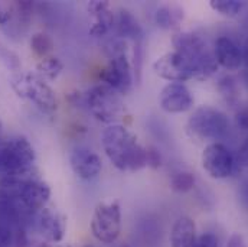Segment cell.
<instances>
[{"instance_id":"1","label":"cell","mask_w":248,"mask_h":247,"mask_svg":"<svg viewBox=\"0 0 248 247\" xmlns=\"http://www.w3.org/2000/svg\"><path fill=\"white\" fill-rule=\"evenodd\" d=\"M101 148L120 172H137L147 166L146 146L122 123L108 124L101 132Z\"/></svg>"},{"instance_id":"2","label":"cell","mask_w":248,"mask_h":247,"mask_svg":"<svg viewBox=\"0 0 248 247\" xmlns=\"http://www.w3.org/2000/svg\"><path fill=\"white\" fill-rule=\"evenodd\" d=\"M172 44L175 51L190 62L193 68V80H208L218 71L219 65L215 55L209 51L206 41L201 35L182 31L173 35Z\"/></svg>"},{"instance_id":"3","label":"cell","mask_w":248,"mask_h":247,"mask_svg":"<svg viewBox=\"0 0 248 247\" xmlns=\"http://www.w3.org/2000/svg\"><path fill=\"white\" fill-rule=\"evenodd\" d=\"M230 132V120L227 115L211 106H201L193 110L186 123L187 136L199 143H217Z\"/></svg>"},{"instance_id":"4","label":"cell","mask_w":248,"mask_h":247,"mask_svg":"<svg viewBox=\"0 0 248 247\" xmlns=\"http://www.w3.org/2000/svg\"><path fill=\"white\" fill-rule=\"evenodd\" d=\"M10 85L19 97L31 100L41 112L46 115H52L54 112H57V94L51 88V85L38 74L16 72L10 78Z\"/></svg>"},{"instance_id":"5","label":"cell","mask_w":248,"mask_h":247,"mask_svg":"<svg viewBox=\"0 0 248 247\" xmlns=\"http://www.w3.org/2000/svg\"><path fill=\"white\" fill-rule=\"evenodd\" d=\"M35 149L26 137L16 136L0 143V174H28L35 165Z\"/></svg>"},{"instance_id":"6","label":"cell","mask_w":248,"mask_h":247,"mask_svg":"<svg viewBox=\"0 0 248 247\" xmlns=\"http://www.w3.org/2000/svg\"><path fill=\"white\" fill-rule=\"evenodd\" d=\"M123 215L117 201H106L94 208L90 230L93 237L103 245H116L122 234Z\"/></svg>"},{"instance_id":"7","label":"cell","mask_w":248,"mask_h":247,"mask_svg":"<svg viewBox=\"0 0 248 247\" xmlns=\"http://www.w3.org/2000/svg\"><path fill=\"white\" fill-rule=\"evenodd\" d=\"M84 103L87 110L103 123L114 124L123 113V103L120 94L111 87L100 82L84 93Z\"/></svg>"},{"instance_id":"8","label":"cell","mask_w":248,"mask_h":247,"mask_svg":"<svg viewBox=\"0 0 248 247\" xmlns=\"http://www.w3.org/2000/svg\"><path fill=\"white\" fill-rule=\"evenodd\" d=\"M26 227L32 229L42 242H46L49 245H57L61 243L66 233V218L61 213L51 210V208H44L41 211L32 213L25 223V230Z\"/></svg>"},{"instance_id":"9","label":"cell","mask_w":248,"mask_h":247,"mask_svg":"<svg viewBox=\"0 0 248 247\" xmlns=\"http://www.w3.org/2000/svg\"><path fill=\"white\" fill-rule=\"evenodd\" d=\"M201 162L205 172L214 180H225L235 171V156L221 142L206 145Z\"/></svg>"},{"instance_id":"10","label":"cell","mask_w":248,"mask_h":247,"mask_svg":"<svg viewBox=\"0 0 248 247\" xmlns=\"http://www.w3.org/2000/svg\"><path fill=\"white\" fill-rule=\"evenodd\" d=\"M100 78L103 84L111 87L120 96L128 94L134 84V75L127 54L110 58L108 64L103 68Z\"/></svg>"},{"instance_id":"11","label":"cell","mask_w":248,"mask_h":247,"mask_svg":"<svg viewBox=\"0 0 248 247\" xmlns=\"http://www.w3.org/2000/svg\"><path fill=\"white\" fill-rule=\"evenodd\" d=\"M155 74L169 82H185L193 80V68L190 62L176 51L166 52L153 62Z\"/></svg>"},{"instance_id":"12","label":"cell","mask_w":248,"mask_h":247,"mask_svg":"<svg viewBox=\"0 0 248 247\" xmlns=\"http://www.w3.org/2000/svg\"><path fill=\"white\" fill-rule=\"evenodd\" d=\"M69 165L72 172L82 181H94L101 175L103 161L97 152L90 148L78 146L69 155Z\"/></svg>"},{"instance_id":"13","label":"cell","mask_w":248,"mask_h":247,"mask_svg":"<svg viewBox=\"0 0 248 247\" xmlns=\"http://www.w3.org/2000/svg\"><path fill=\"white\" fill-rule=\"evenodd\" d=\"M193 96L184 82H169L159 94V106L165 113L179 115L193 107Z\"/></svg>"},{"instance_id":"14","label":"cell","mask_w":248,"mask_h":247,"mask_svg":"<svg viewBox=\"0 0 248 247\" xmlns=\"http://www.w3.org/2000/svg\"><path fill=\"white\" fill-rule=\"evenodd\" d=\"M214 55L218 65L227 71H237L243 66V48L230 36H219L215 41Z\"/></svg>"},{"instance_id":"15","label":"cell","mask_w":248,"mask_h":247,"mask_svg":"<svg viewBox=\"0 0 248 247\" xmlns=\"http://www.w3.org/2000/svg\"><path fill=\"white\" fill-rule=\"evenodd\" d=\"M88 12L94 16V23L90 28V33L94 38H103L106 36L116 23V15L110 9L108 1L101 0H93L87 4Z\"/></svg>"},{"instance_id":"16","label":"cell","mask_w":248,"mask_h":247,"mask_svg":"<svg viewBox=\"0 0 248 247\" xmlns=\"http://www.w3.org/2000/svg\"><path fill=\"white\" fill-rule=\"evenodd\" d=\"M114 29L117 33V38L124 39V41H131L140 42L144 41V29L139 19L127 9H119L116 15V23Z\"/></svg>"},{"instance_id":"17","label":"cell","mask_w":248,"mask_h":247,"mask_svg":"<svg viewBox=\"0 0 248 247\" xmlns=\"http://www.w3.org/2000/svg\"><path fill=\"white\" fill-rule=\"evenodd\" d=\"M170 246L172 247H196L198 234L195 221L187 217H179L170 230Z\"/></svg>"},{"instance_id":"18","label":"cell","mask_w":248,"mask_h":247,"mask_svg":"<svg viewBox=\"0 0 248 247\" xmlns=\"http://www.w3.org/2000/svg\"><path fill=\"white\" fill-rule=\"evenodd\" d=\"M185 19V10L178 4H162L155 12V23L163 31L175 29Z\"/></svg>"},{"instance_id":"19","label":"cell","mask_w":248,"mask_h":247,"mask_svg":"<svg viewBox=\"0 0 248 247\" xmlns=\"http://www.w3.org/2000/svg\"><path fill=\"white\" fill-rule=\"evenodd\" d=\"M141 221L143 223L140 224V229H139V233H137L141 245L144 247H149L152 245L157 246V242L160 243V227L152 218H144Z\"/></svg>"},{"instance_id":"20","label":"cell","mask_w":248,"mask_h":247,"mask_svg":"<svg viewBox=\"0 0 248 247\" xmlns=\"http://www.w3.org/2000/svg\"><path fill=\"white\" fill-rule=\"evenodd\" d=\"M217 88L219 94L224 97V100L228 104H235L238 101V94H240V85L238 80L232 75H224L218 80Z\"/></svg>"},{"instance_id":"21","label":"cell","mask_w":248,"mask_h":247,"mask_svg":"<svg viewBox=\"0 0 248 247\" xmlns=\"http://www.w3.org/2000/svg\"><path fill=\"white\" fill-rule=\"evenodd\" d=\"M62 69H63V64L60 58L57 57H46L36 65V74L44 78L45 81H54L61 75Z\"/></svg>"},{"instance_id":"22","label":"cell","mask_w":248,"mask_h":247,"mask_svg":"<svg viewBox=\"0 0 248 247\" xmlns=\"http://www.w3.org/2000/svg\"><path fill=\"white\" fill-rule=\"evenodd\" d=\"M169 185H170V189L176 194H186L192 191L196 185L195 174L189 171H176L170 175Z\"/></svg>"},{"instance_id":"23","label":"cell","mask_w":248,"mask_h":247,"mask_svg":"<svg viewBox=\"0 0 248 247\" xmlns=\"http://www.w3.org/2000/svg\"><path fill=\"white\" fill-rule=\"evenodd\" d=\"M55 48V42L54 39L44 32H36L32 35L31 38V49L33 51V54L39 58H46Z\"/></svg>"},{"instance_id":"24","label":"cell","mask_w":248,"mask_h":247,"mask_svg":"<svg viewBox=\"0 0 248 247\" xmlns=\"http://www.w3.org/2000/svg\"><path fill=\"white\" fill-rule=\"evenodd\" d=\"M209 6L214 12L225 17H237L243 12L246 3L241 0H211Z\"/></svg>"},{"instance_id":"25","label":"cell","mask_w":248,"mask_h":247,"mask_svg":"<svg viewBox=\"0 0 248 247\" xmlns=\"http://www.w3.org/2000/svg\"><path fill=\"white\" fill-rule=\"evenodd\" d=\"M144 58H146V48H144V41L134 42L133 45V57H131V69L134 75V82L140 84L141 75H143V65H144Z\"/></svg>"},{"instance_id":"26","label":"cell","mask_w":248,"mask_h":247,"mask_svg":"<svg viewBox=\"0 0 248 247\" xmlns=\"http://www.w3.org/2000/svg\"><path fill=\"white\" fill-rule=\"evenodd\" d=\"M0 62L10 71H13L15 74L19 72L20 69V58L17 57L16 52L10 51L9 48H6L4 45L0 44Z\"/></svg>"},{"instance_id":"27","label":"cell","mask_w":248,"mask_h":247,"mask_svg":"<svg viewBox=\"0 0 248 247\" xmlns=\"http://www.w3.org/2000/svg\"><path fill=\"white\" fill-rule=\"evenodd\" d=\"M146 164L150 169H155V171L162 168V165H163V156H162L160 150L153 145L146 148Z\"/></svg>"},{"instance_id":"28","label":"cell","mask_w":248,"mask_h":247,"mask_svg":"<svg viewBox=\"0 0 248 247\" xmlns=\"http://www.w3.org/2000/svg\"><path fill=\"white\" fill-rule=\"evenodd\" d=\"M196 247H219V239L212 231H205L198 237Z\"/></svg>"},{"instance_id":"29","label":"cell","mask_w":248,"mask_h":247,"mask_svg":"<svg viewBox=\"0 0 248 247\" xmlns=\"http://www.w3.org/2000/svg\"><path fill=\"white\" fill-rule=\"evenodd\" d=\"M248 168V137L235 155V168Z\"/></svg>"},{"instance_id":"30","label":"cell","mask_w":248,"mask_h":247,"mask_svg":"<svg viewBox=\"0 0 248 247\" xmlns=\"http://www.w3.org/2000/svg\"><path fill=\"white\" fill-rule=\"evenodd\" d=\"M235 124L241 129V130H247L248 132V106L240 109L235 113Z\"/></svg>"},{"instance_id":"31","label":"cell","mask_w":248,"mask_h":247,"mask_svg":"<svg viewBox=\"0 0 248 247\" xmlns=\"http://www.w3.org/2000/svg\"><path fill=\"white\" fill-rule=\"evenodd\" d=\"M227 247H247V243H246L244 237H243L240 233H234V234L228 239Z\"/></svg>"},{"instance_id":"32","label":"cell","mask_w":248,"mask_h":247,"mask_svg":"<svg viewBox=\"0 0 248 247\" xmlns=\"http://www.w3.org/2000/svg\"><path fill=\"white\" fill-rule=\"evenodd\" d=\"M241 48H243V65L246 66V69H248V38Z\"/></svg>"},{"instance_id":"33","label":"cell","mask_w":248,"mask_h":247,"mask_svg":"<svg viewBox=\"0 0 248 247\" xmlns=\"http://www.w3.org/2000/svg\"><path fill=\"white\" fill-rule=\"evenodd\" d=\"M241 199H243V202L244 204H247L248 205V182H246L244 185L241 186Z\"/></svg>"},{"instance_id":"34","label":"cell","mask_w":248,"mask_h":247,"mask_svg":"<svg viewBox=\"0 0 248 247\" xmlns=\"http://www.w3.org/2000/svg\"><path fill=\"white\" fill-rule=\"evenodd\" d=\"M9 19H10V16H9L7 13H4V12L0 9V23H1V25H6V23L9 22Z\"/></svg>"},{"instance_id":"35","label":"cell","mask_w":248,"mask_h":247,"mask_svg":"<svg viewBox=\"0 0 248 247\" xmlns=\"http://www.w3.org/2000/svg\"><path fill=\"white\" fill-rule=\"evenodd\" d=\"M243 81L246 82V85L248 87V69H244V72H243Z\"/></svg>"},{"instance_id":"36","label":"cell","mask_w":248,"mask_h":247,"mask_svg":"<svg viewBox=\"0 0 248 247\" xmlns=\"http://www.w3.org/2000/svg\"><path fill=\"white\" fill-rule=\"evenodd\" d=\"M114 247H131L130 245H125V243H123V245H117V246Z\"/></svg>"},{"instance_id":"37","label":"cell","mask_w":248,"mask_h":247,"mask_svg":"<svg viewBox=\"0 0 248 247\" xmlns=\"http://www.w3.org/2000/svg\"><path fill=\"white\" fill-rule=\"evenodd\" d=\"M0 132H1V122H0Z\"/></svg>"},{"instance_id":"38","label":"cell","mask_w":248,"mask_h":247,"mask_svg":"<svg viewBox=\"0 0 248 247\" xmlns=\"http://www.w3.org/2000/svg\"><path fill=\"white\" fill-rule=\"evenodd\" d=\"M88 247H93V246H88Z\"/></svg>"}]
</instances>
